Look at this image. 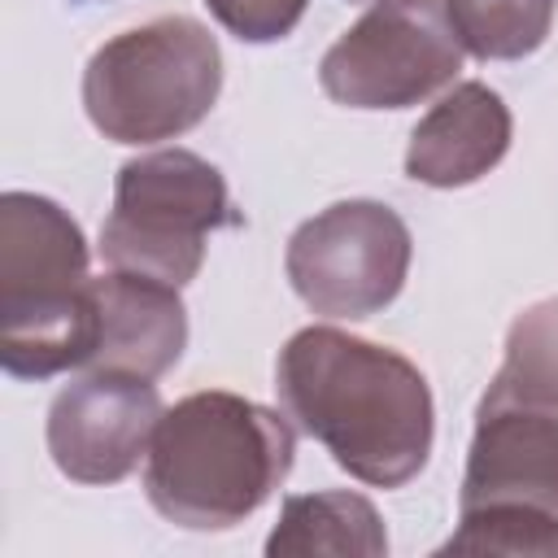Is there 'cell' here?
<instances>
[{
	"mask_svg": "<svg viewBox=\"0 0 558 558\" xmlns=\"http://www.w3.org/2000/svg\"><path fill=\"white\" fill-rule=\"evenodd\" d=\"M187 349V310L174 283L109 270L92 279V353L83 371L157 379Z\"/></svg>",
	"mask_w": 558,
	"mask_h": 558,
	"instance_id": "obj_10",
	"label": "cell"
},
{
	"mask_svg": "<svg viewBox=\"0 0 558 558\" xmlns=\"http://www.w3.org/2000/svg\"><path fill=\"white\" fill-rule=\"evenodd\" d=\"M410 227L379 201H336L305 218L283 253L292 292L323 318H371L410 275Z\"/></svg>",
	"mask_w": 558,
	"mask_h": 558,
	"instance_id": "obj_7",
	"label": "cell"
},
{
	"mask_svg": "<svg viewBox=\"0 0 558 558\" xmlns=\"http://www.w3.org/2000/svg\"><path fill=\"white\" fill-rule=\"evenodd\" d=\"M161 418L157 384L126 371H87L48 405V453L74 484H118L148 458Z\"/></svg>",
	"mask_w": 558,
	"mask_h": 558,
	"instance_id": "obj_8",
	"label": "cell"
},
{
	"mask_svg": "<svg viewBox=\"0 0 558 558\" xmlns=\"http://www.w3.org/2000/svg\"><path fill=\"white\" fill-rule=\"evenodd\" d=\"M275 388L283 414L353 480L401 488L427 466L436 436L432 388L397 349L340 327H301L279 349Z\"/></svg>",
	"mask_w": 558,
	"mask_h": 558,
	"instance_id": "obj_1",
	"label": "cell"
},
{
	"mask_svg": "<svg viewBox=\"0 0 558 558\" xmlns=\"http://www.w3.org/2000/svg\"><path fill=\"white\" fill-rule=\"evenodd\" d=\"M92 275L78 222L48 196H0V362L13 379L83 371Z\"/></svg>",
	"mask_w": 558,
	"mask_h": 558,
	"instance_id": "obj_3",
	"label": "cell"
},
{
	"mask_svg": "<svg viewBox=\"0 0 558 558\" xmlns=\"http://www.w3.org/2000/svg\"><path fill=\"white\" fill-rule=\"evenodd\" d=\"M484 397L558 410V296L527 305L510 323L501 371Z\"/></svg>",
	"mask_w": 558,
	"mask_h": 558,
	"instance_id": "obj_13",
	"label": "cell"
},
{
	"mask_svg": "<svg viewBox=\"0 0 558 558\" xmlns=\"http://www.w3.org/2000/svg\"><path fill=\"white\" fill-rule=\"evenodd\" d=\"M462 52L445 0H371L323 52L318 83L349 109H405L449 87Z\"/></svg>",
	"mask_w": 558,
	"mask_h": 558,
	"instance_id": "obj_6",
	"label": "cell"
},
{
	"mask_svg": "<svg viewBox=\"0 0 558 558\" xmlns=\"http://www.w3.org/2000/svg\"><path fill=\"white\" fill-rule=\"evenodd\" d=\"M536 506L558 514V410L480 401L458 510Z\"/></svg>",
	"mask_w": 558,
	"mask_h": 558,
	"instance_id": "obj_9",
	"label": "cell"
},
{
	"mask_svg": "<svg viewBox=\"0 0 558 558\" xmlns=\"http://www.w3.org/2000/svg\"><path fill=\"white\" fill-rule=\"evenodd\" d=\"M222 92V52L187 13L153 17L100 44L83 70V109L113 144H157L192 131Z\"/></svg>",
	"mask_w": 558,
	"mask_h": 558,
	"instance_id": "obj_4",
	"label": "cell"
},
{
	"mask_svg": "<svg viewBox=\"0 0 558 558\" xmlns=\"http://www.w3.org/2000/svg\"><path fill=\"white\" fill-rule=\"evenodd\" d=\"M222 227H240L222 170L187 148H157L118 170L100 257L113 270L183 288L196 279L205 244Z\"/></svg>",
	"mask_w": 558,
	"mask_h": 558,
	"instance_id": "obj_5",
	"label": "cell"
},
{
	"mask_svg": "<svg viewBox=\"0 0 558 558\" xmlns=\"http://www.w3.org/2000/svg\"><path fill=\"white\" fill-rule=\"evenodd\" d=\"M209 13L244 44H275L296 31L310 0H205Z\"/></svg>",
	"mask_w": 558,
	"mask_h": 558,
	"instance_id": "obj_16",
	"label": "cell"
},
{
	"mask_svg": "<svg viewBox=\"0 0 558 558\" xmlns=\"http://www.w3.org/2000/svg\"><path fill=\"white\" fill-rule=\"evenodd\" d=\"M292 427L227 388L192 392L161 410L144 493L153 510L187 532H227L244 523L292 471Z\"/></svg>",
	"mask_w": 558,
	"mask_h": 558,
	"instance_id": "obj_2",
	"label": "cell"
},
{
	"mask_svg": "<svg viewBox=\"0 0 558 558\" xmlns=\"http://www.w3.org/2000/svg\"><path fill=\"white\" fill-rule=\"evenodd\" d=\"M266 554L270 558H305V554L384 558L388 532L379 510L362 493H305L283 501L279 523L266 536Z\"/></svg>",
	"mask_w": 558,
	"mask_h": 558,
	"instance_id": "obj_12",
	"label": "cell"
},
{
	"mask_svg": "<svg viewBox=\"0 0 558 558\" xmlns=\"http://www.w3.org/2000/svg\"><path fill=\"white\" fill-rule=\"evenodd\" d=\"M440 554H536L558 558V514L536 506H471Z\"/></svg>",
	"mask_w": 558,
	"mask_h": 558,
	"instance_id": "obj_15",
	"label": "cell"
},
{
	"mask_svg": "<svg viewBox=\"0 0 558 558\" xmlns=\"http://www.w3.org/2000/svg\"><path fill=\"white\" fill-rule=\"evenodd\" d=\"M510 109L484 83H458L410 131L405 174L427 187H466L510 148Z\"/></svg>",
	"mask_w": 558,
	"mask_h": 558,
	"instance_id": "obj_11",
	"label": "cell"
},
{
	"mask_svg": "<svg viewBox=\"0 0 558 558\" xmlns=\"http://www.w3.org/2000/svg\"><path fill=\"white\" fill-rule=\"evenodd\" d=\"M462 48L480 61L532 57L554 26V0H445Z\"/></svg>",
	"mask_w": 558,
	"mask_h": 558,
	"instance_id": "obj_14",
	"label": "cell"
}]
</instances>
